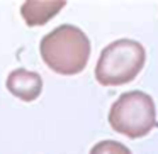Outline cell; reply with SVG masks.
Returning <instances> with one entry per match:
<instances>
[{"instance_id": "6da1fadb", "label": "cell", "mask_w": 158, "mask_h": 154, "mask_svg": "<svg viewBox=\"0 0 158 154\" xmlns=\"http://www.w3.org/2000/svg\"><path fill=\"white\" fill-rule=\"evenodd\" d=\"M41 58L60 75H77L83 71L90 58V41L85 32L63 24L46 34L39 44Z\"/></svg>"}, {"instance_id": "7a4b0ae2", "label": "cell", "mask_w": 158, "mask_h": 154, "mask_svg": "<svg viewBox=\"0 0 158 154\" xmlns=\"http://www.w3.org/2000/svg\"><path fill=\"white\" fill-rule=\"evenodd\" d=\"M146 51L133 39H119L102 49L95 66V78L104 86H119L133 81L143 69Z\"/></svg>"}, {"instance_id": "3957f363", "label": "cell", "mask_w": 158, "mask_h": 154, "mask_svg": "<svg viewBox=\"0 0 158 154\" xmlns=\"http://www.w3.org/2000/svg\"><path fill=\"white\" fill-rule=\"evenodd\" d=\"M109 124L116 132L129 139L144 137L158 125L153 98L139 90L123 93L109 110Z\"/></svg>"}, {"instance_id": "277c9868", "label": "cell", "mask_w": 158, "mask_h": 154, "mask_svg": "<svg viewBox=\"0 0 158 154\" xmlns=\"http://www.w3.org/2000/svg\"><path fill=\"white\" fill-rule=\"evenodd\" d=\"M7 90L22 102H32L41 95L43 80L38 73L19 68L7 76Z\"/></svg>"}, {"instance_id": "5b68a950", "label": "cell", "mask_w": 158, "mask_h": 154, "mask_svg": "<svg viewBox=\"0 0 158 154\" xmlns=\"http://www.w3.org/2000/svg\"><path fill=\"white\" fill-rule=\"evenodd\" d=\"M66 2L60 0H49V2H24L21 7V14L24 17L26 24L27 26H43L46 22H49L63 7H65Z\"/></svg>"}, {"instance_id": "8992f818", "label": "cell", "mask_w": 158, "mask_h": 154, "mask_svg": "<svg viewBox=\"0 0 158 154\" xmlns=\"http://www.w3.org/2000/svg\"><path fill=\"white\" fill-rule=\"evenodd\" d=\"M90 154H133V152L117 140H100L90 149Z\"/></svg>"}]
</instances>
